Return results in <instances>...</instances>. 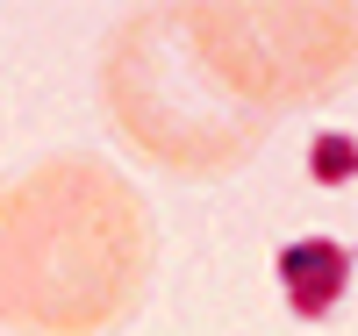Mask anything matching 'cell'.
<instances>
[{
    "label": "cell",
    "mask_w": 358,
    "mask_h": 336,
    "mask_svg": "<svg viewBox=\"0 0 358 336\" xmlns=\"http://www.w3.org/2000/svg\"><path fill=\"white\" fill-rule=\"evenodd\" d=\"M158 222L136 179L94 150H50L0 179V329L115 336L143 315Z\"/></svg>",
    "instance_id": "6da1fadb"
},
{
    "label": "cell",
    "mask_w": 358,
    "mask_h": 336,
    "mask_svg": "<svg viewBox=\"0 0 358 336\" xmlns=\"http://www.w3.org/2000/svg\"><path fill=\"white\" fill-rule=\"evenodd\" d=\"M94 94L115 143L136 165L187 179V187L244 172L280 129L208 72L179 8H129L108 22L94 57Z\"/></svg>",
    "instance_id": "7a4b0ae2"
},
{
    "label": "cell",
    "mask_w": 358,
    "mask_h": 336,
    "mask_svg": "<svg viewBox=\"0 0 358 336\" xmlns=\"http://www.w3.org/2000/svg\"><path fill=\"white\" fill-rule=\"evenodd\" d=\"M179 15H187V36L208 57V72L265 122H287L294 108H322L351 79L358 15L344 0H330V8H222V0H194Z\"/></svg>",
    "instance_id": "3957f363"
}]
</instances>
